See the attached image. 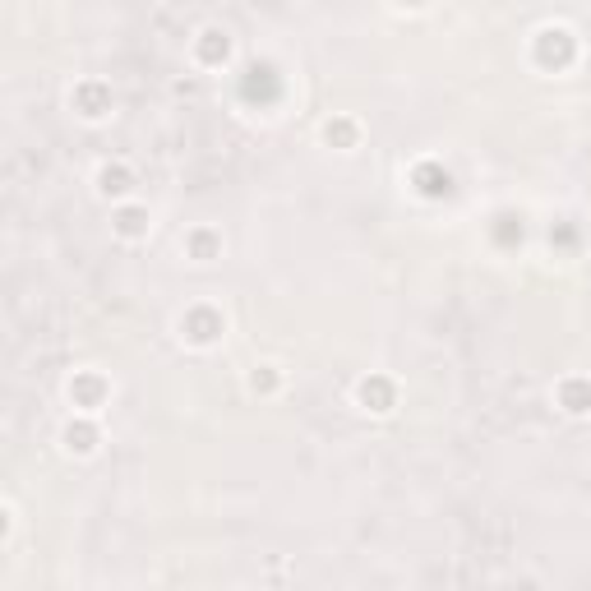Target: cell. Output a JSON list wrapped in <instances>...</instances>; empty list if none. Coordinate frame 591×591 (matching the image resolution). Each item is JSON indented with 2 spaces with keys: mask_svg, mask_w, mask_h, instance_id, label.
<instances>
[{
  "mask_svg": "<svg viewBox=\"0 0 591 591\" xmlns=\"http://www.w3.org/2000/svg\"><path fill=\"white\" fill-rule=\"evenodd\" d=\"M194 56H199L204 65H227L231 37L222 33V28H204V33H199V42H194Z\"/></svg>",
  "mask_w": 591,
  "mask_h": 591,
  "instance_id": "cell-11",
  "label": "cell"
},
{
  "mask_svg": "<svg viewBox=\"0 0 591 591\" xmlns=\"http://www.w3.org/2000/svg\"><path fill=\"white\" fill-rule=\"evenodd\" d=\"M282 388V370L278 365H254V374H250V393H278Z\"/></svg>",
  "mask_w": 591,
  "mask_h": 591,
  "instance_id": "cell-13",
  "label": "cell"
},
{
  "mask_svg": "<svg viewBox=\"0 0 591 591\" xmlns=\"http://www.w3.org/2000/svg\"><path fill=\"white\" fill-rule=\"evenodd\" d=\"M65 393H70V402L79 407V416H93V411L107 407L111 384L97 370H74V379L65 384Z\"/></svg>",
  "mask_w": 591,
  "mask_h": 591,
  "instance_id": "cell-1",
  "label": "cell"
},
{
  "mask_svg": "<svg viewBox=\"0 0 591 591\" xmlns=\"http://www.w3.org/2000/svg\"><path fill=\"white\" fill-rule=\"evenodd\" d=\"M111 231L121 236V241H148V231H153V213H148L144 204H116V213H111Z\"/></svg>",
  "mask_w": 591,
  "mask_h": 591,
  "instance_id": "cell-5",
  "label": "cell"
},
{
  "mask_svg": "<svg viewBox=\"0 0 591 591\" xmlns=\"http://www.w3.org/2000/svg\"><path fill=\"white\" fill-rule=\"evenodd\" d=\"M185 254H190L194 264H213L222 254V236L213 227H194L190 236H185Z\"/></svg>",
  "mask_w": 591,
  "mask_h": 591,
  "instance_id": "cell-10",
  "label": "cell"
},
{
  "mask_svg": "<svg viewBox=\"0 0 591 591\" xmlns=\"http://www.w3.org/2000/svg\"><path fill=\"white\" fill-rule=\"evenodd\" d=\"M324 139L333 148H342V153H351V148H356V139H361V125L351 121V116H333V121L324 125Z\"/></svg>",
  "mask_w": 591,
  "mask_h": 591,
  "instance_id": "cell-12",
  "label": "cell"
},
{
  "mask_svg": "<svg viewBox=\"0 0 591 591\" xmlns=\"http://www.w3.org/2000/svg\"><path fill=\"white\" fill-rule=\"evenodd\" d=\"M70 102H74V111H79L84 121H102V116L111 111V88H107V84H93V79H88V84L74 88Z\"/></svg>",
  "mask_w": 591,
  "mask_h": 591,
  "instance_id": "cell-9",
  "label": "cell"
},
{
  "mask_svg": "<svg viewBox=\"0 0 591 591\" xmlns=\"http://www.w3.org/2000/svg\"><path fill=\"white\" fill-rule=\"evenodd\" d=\"M555 402H559L564 416H591V379L587 374H568V379H559Z\"/></svg>",
  "mask_w": 591,
  "mask_h": 591,
  "instance_id": "cell-6",
  "label": "cell"
},
{
  "mask_svg": "<svg viewBox=\"0 0 591 591\" xmlns=\"http://www.w3.org/2000/svg\"><path fill=\"white\" fill-rule=\"evenodd\" d=\"M61 444H65V453L88 458V453H97V444H102V430H97V421H88V416H74V421L61 425Z\"/></svg>",
  "mask_w": 591,
  "mask_h": 591,
  "instance_id": "cell-8",
  "label": "cell"
},
{
  "mask_svg": "<svg viewBox=\"0 0 591 591\" xmlns=\"http://www.w3.org/2000/svg\"><path fill=\"white\" fill-rule=\"evenodd\" d=\"M97 194H102V199H116V204H130L134 171L125 167V162H102V167H97Z\"/></svg>",
  "mask_w": 591,
  "mask_h": 591,
  "instance_id": "cell-7",
  "label": "cell"
},
{
  "mask_svg": "<svg viewBox=\"0 0 591 591\" xmlns=\"http://www.w3.org/2000/svg\"><path fill=\"white\" fill-rule=\"evenodd\" d=\"M573 51H578V42H573V33H568V28H545V33L536 37V61H541L545 70H550V65H555V70H564V65L573 61Z\"/></svg>",
  "mask_w": 591,
  "mask_h": 591,
  "instance_id": "cell-4",
  "label": "cell"
},
{
  "mask_svg": "<svg viewBox=\"0 0 591 591\" xmlns=\"http://www.w3.org/2000/svg\"><path fill=\"white\" fill-rule=\"evenodd\" d=\"M356 402H361V411L388 416V411L398 407V384H393V379H384V374H370V379H361V384H356Z\"/></svg>",
  "mask_w": 591,
  "mask_h": 591,
  "instance_id": "cell-3",
  "label": "cell"
},
{
  "mask_svg": "<svg viewBox=\"0 0 591 591\" xmlns=\"http://www.w3.org/2000/svg\"><path fill=\"white\" fill-rule=\"evenodd\" d=\"M222 328H227V319H222L213 305H194V310L181 314V338L190 342V347H213V342L222 338Z\"/></svg>",
  "mask_w": 591,
  "mask_h": 591,
  "instance_id": "cell-2",
  "label": "cell"
}]
</instances>
